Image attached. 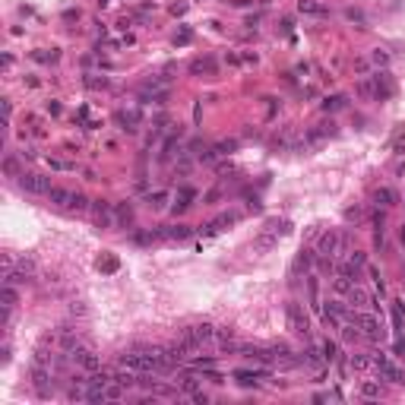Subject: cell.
Here are the masks:
<instances>
[{
    "label": "cell",
    "mask_w": 405,
    "mask_h": 405,
    "mask_svg": "<svg viewBox=\"0 0 405 405\" xmlns=\"http://www.w3.org/2000/svg\"><path fill=\"white\" fill-rule=\"evenodd\" d=\"M48 165L54 168V171H73V168H76L73 161H67V158H48Z\"/></svg>",
    "instance_id": "38"
},
{
    "label": "cell",
    "mask_w": 405,
    "mask_h": 405,
    "mask_svg": "<svg viewBox=\"0 0 405 405\" xmlns=\"http://www.w3.org/2000/svg\"><path fill=\"white\" fill-rule=\"evenodd\" d=\"M292 231V225H288L285 219H269L266 225L256 231V238H253V250H260V253H266V250H272L275 244H279L285 234Z\"/></svg>",
    "instance_id": "2"
},
{
    "label": "cell",
    "mask_w": 405,
    "mask_h": 405,
    "mask_svg": "<svg viewBox=\"0 0 405 405\" xmlns=\"http://www.w3.org/2000/svg\"><path fill=\"white\" fill-rule=\"evenodd\" d=\"M120 124V130L124 133H139V124H143V117H139V111H117V117H114Z\"/></svg>",
    "instance_id": "15"
},
{
    "label": "cell",
    "mask_w": 405,
    "mask_h": 405,
    "mask_svg": "<svg viewBox=\"0 0 405 405\" xmlns=\"http://www.w3.org/2000/svg\"><path fill=\"white\" fill-rule=\"evenodd\" d=\"M187 42H190V29H180V35L174 38V45H187Z\"/></svg>",
    "instance_id": "45"
},
{
    "label": "cell",
    "mask_w": 405,
    "mask_h": 405,
    "mask_svg": "<svg viewBox=\"0 0 405 405\" xmlns=\"http://www.w3.org/2000/svg\"><path fill=\"white\" fill-rule=\"evenodd\" d=\"M0 111H3V130H6V127H10V117H13V105H10V101H0Z\"/></svg>",
    "instance_id": "41"
},
{
    "label": "cell",
    "mask_w": 405,
    "mask_h": 405,
    "mask_svg": "<svg viewBox=\"0 0 405 405\" xmlns=\"http://www.w3.org/2000/svg\"><path fill=\"white\" fill-rule=\"evenodd\" d=\"M3 174H6V178H22V168H19V158H16V155H13V152H6V158H3Z\"/></svg>",
    "instance_id": "26"
},
{
    "label": "cell",
    "mask_w": 405,
    "mask_h": 405,
    "mask_svg": "<svg viewBox=\"0 0 405 405\" xmlns=\"http://www.w3.org/2000/svg\"><path fill=\"white\" fill-rule=\"evenodd\" d=\"M212 149H215V155H219V158H222V155H231L234 149H238V139H222V143H215Z\"/></svg>",
    "instance_id": "34"
},
{
    "label": "cell",
    "mask_w": 405,
    "mask_h": 405,
    "mask_svg": "<svg viewBox=\"0 0 405 405\" xmlns=\"http://www.w3.org/2000/svg\"><path fill=\"white\" fill-rule=\"evenodd\" d=\"M298 10L304 16H326V3L320 0H298Z\"/></svg>",
    "instance_id": "23"
},
{
    "label": "cell",
    "mask_w": 405,
    "mask_h": 405,
    "mask_svg": "<svg viewBox=\"0 0 405 405\" xmlns=\"http://www.w3.org/2000/svg\"><path fill=\"white\" fill-rule=\"evenodd\" d=\"M348 247H352V238L348 231H339V228H329V231L320 234L316 241V256H329V260H345Z\"/></svg>",
    "instance_id": "1"
},
{
    "label": "cell",
    "mask_w": 405,
    "mask_h": 405,
    "mask_svg": "<svg viewBox=\"0 0 405 405\" xmlns=\"http://www.w3.org/2000/svg\"><path fill=\"white\" fill-rule=\"evenodd\" d=\"M193 333H197V339L202 342V348L219 342V326H212V323H197V326H193Z\"/></svg>",
    "instance_id": "16"
},
{
    "label": "cell",
    "mask_w": 405,
    "mask_h": 405,
    "mask_svg": "<svg viewBox=\"0 0 405 405\" xmlns=\"http://www.w3.org/2000/svg\"><path fill=\"white\" fill-rule=\"evenodd\" d=\"M345 105H348L345 95H329L326 101H323V111H326V114H329V111H342Z\"/></svg>",
    "instance_id": "31"
},
{
    "label": "cell",
    "mask_w": 405,
    "mask_h": 405,
    "mask_svg": "<svg viewBox=\"0 0 405 405\" xmlns=\"http://www.w3.org/2000/svg\"><path fill=\"white\" fill-rule=\"evenodd\" d=\"M383 396V386L377 380H364L361 383V399H380Z\"/></svg>",
    "instance_id": "28"
},
{
    "label": "cell",
    "mask_w": 405,
    "mask_h": 405,
    "mask_svg": "<svg viewBox=\"0 0 405 405\" xmlns=\"http://www.w3.org/2000/svg\"><path fill=\"white\" fill-rule=\"evenodd\" d=\"M314 250H301L298 256H294V263H292V275H301V272H310V266H314Z\"/></svg>",
    "instance_id": "18"
},
{
    "label": "cell",
    "mask_w": 405,
    "mask_h": 405,
    "mask_svg": "<svg viewBox=\"0 0 405 405\" xmlns=\"http://www.w3.org/2000/svg\"><path fill=\"white\" fill-rule=\"evenodd\" d=\"M355 323H358V329H361V339H367V342H383L386 339V323H383V316L370 314V310H358Z\"/></svg>",
    "instance_id": "3"
},
{
    "label": "cell",
    "mask_w": 405,
    "mask_h": 405,
    "mask_svg": "<svg viewBox=\"0 0 405 405\" xmlns=\"http://www.w3.org/2000/svg\"><path fill=\"white\" fill-rule=\"evenodd\" d=\"M190 73L193 76H215V60L212 57H197L190 64Z\"/></svg>",
    "instance_id": "20"
},
{
    "label": "cell",
    "mask_w": 405,
    "mask_h": 405,
    "mask_svg": "<svg viewBox=\"0 0 405 405\" xmlns=\"http://www.w3.org/2000/svg\"><path fill=\"white\" fill-rule=\"evenodd\" d=\"M393 149L396 152H405V130H399V136L393 139Z\"/></svg>",
    "instance_id": "44"
},
{
    "label": "cell",
    "mask_w": 405,
    "mask_h": 405,
    "mask_svg": "<svg viewBox=\"0 0 405 405\" xmlns=\"http://www.w3.org/2000/svg\"><path fill=\"white\" fill-rule=\"evenodd\" d=\"M222 197H225V190H222V187H212V190L206 193V202H209V206H212V202H219Z\"/></svg>",
    "instance_id": "42"
},
{
    "label": "cell",
    "mask_w": 405,
    "mask_h": 405,
    "mask_svg": "<svg viewBox=\"0 0 405 405\" xmlns=\"http://www.w3.org/2000/svg\"><path fill=\"white\" fill-rule=\"evenodd\" d=\"M19 187H22L25 193H32V197H48L51 193V178H45V174H22V178H19Z\"/></svg>",
    "instance_id": "9"
},
{
    "label": "cell",
    "mask_w": 405,
    "mask_h": 405,
    "mask_svg": "<svg viewBox=\"0 0 405 405\" xmlns=\"http://www.w3.org/2000/svg\"><path fill=\"white\" fill-rule=\"evenodd\" d=\"M374 367L380 374V380H389V383H405V370L393 361L389 355H374Z\"/></svg>",
    "instance_id": "7"
},
{
    "label": "cell",
    "mask_w": 405,
    "mask_h": 405,
    "mask_svg": "<svg viewBox=\"0 0 405 405\" xmlns=\"http://www.w3.org/2000/svg\"><path fill=\"white\" fill-rule=\"evenodd\" d=\"M285 323H288V329H292L294 336H301V339H307V336H310V320H307V314H304V307L298 301H288Z\"/></svg>",
    "instance_id": "5"
},
{
    "label": "cell",
    "mask_w": 405,
    "mask_h": 405,
    "mask_svg": "<svg viewBox=\"0 0 405 405\" xmlns=\"http://www.w3.org/2000/svg\"><path fill=\"white\" fill-rule=\"evenodd\" d=\"M0 304H3V310H13L19 304V292L10 285V282H3V288H0Z\"/></svg>",
    "instance_id": "22"
},
{
    "label": "cell",
    "mask_w": 405,
    "mask_h": 405,
    "mask_svg": "<svg viewBox=\"0 0 405 405\" xmlns=\"http://www.w3.org/2000/svg\"><path fill=\"white\" fill-rule=\"evenodd\" d=\"M193 197H197V193H193L190 187H184V190H180L178 197H174V206H171V212L178 215V212H184V209H190V202H193Z\"/></svg>",
    "instance_id": "24"
},
{
    "label": "cell",
    "mask_w": 405,
    "mask_h": 405,
    "mask_svg": "<svg viewBox=\"0 0 405 405\" xmlns=\"http://www.w3.org/2000/svg\"><path fill=\"white\" fill-rule=\"evenodd\" d=\"M355 70H358V73H367V60L358 57V60H355Z\"/></svg>",
    "instance_id": "46"
},
{
    "label": "cell",
    "mask_w": 405,
    "mask_h": 405,
    "mask_svg": "<svg viewBox=\"0 0 405 405\" xmlns=\"http://www.w3.org/2000/svg\"><path fill=\"white\" fill-rule=\"evenodd\" d=\"M146 206H149V209H165V206H168V190H155V193H149V197H146Z\"/></svg>",
    "instance_id": "30"
},
{
    "label": "cell",
    "mask_w": 405,
    "mask_h": 405,
    "mask_svg": "<svg viewBox=\"0 0 405 405\" xmlns=\"http://www.w3.org/2000/svg\"><path fill=\"white\" fill-rule=\"evenodd\" d=\"M389 60H393V57H389V51H386V48H374V51H370V64H374L377 70H380V67L386 70Z\"/></svg>",
    "instance_id": "29"
},
{
    "label": "cell",
    "mask_w": 405,
    "mask_h": 405,
    "mask_svg": "<svg viewBox=\"0 0 405 405\" xmlns=\"http://www.w3.org/2000/svg\"><path fill=\"white\" fill-rule=\"evenodd\" d=\"M234 222H238V212H222V215H215L212 222L202 225V234H222V231H228Z\"/></svg>",
    "instance_id": "11"
},
{
    "label": "cell",
    "mask_w": 405,
    "mask_h": 405,
    "mask_svg": "<svg viewBox=\"0 0 405 405\" xmlns=\"http://www.w3.org/2000/svg\"><path fill=\"white\" fill-rule=\"evenodd\" d=\"M190 234H193L190 225H168V228H161V238L165 241H187Z\"/></svg>",
    "instance_id": "19"
},
{
    "label": "cell",
    "mask_w": 405,
    "mask_h": 405,
    "mask_svg": "<svg viewBox=\"0 0 405 405\" xmlns=\"http://www.w3.org/2000/svg\"><path fill=\"white\" fill-rule=\"evenodd\" d=\"M117 266H120V263H117V256H111V253H105V256L98 260V269H101V272H108V275H111V272H117Z\"/></svg>",
    "instance_id": "32"
},
{
    "label": "cell",
    "mask_w": 405,
    "mask_h": 405,
    "mask_svg": "<svg viewBox=\"0 0 405 405\" xmlns=\"http://www.w3.org/2000/svg\"><path fill=\"white\" fill-rule=\"evenodd\" d=\"M345 298H348V307H352V310H367V307H374V298H370V292H364L358 282L352 285V292H348Z\"/></svg>",
    "instance_id": "13"
},
{
    "label": "cell",
    "mask_w": 405,
    "mask_h": 405,
    "mask_svg": "<svg viewBox=\"0 0 405 405\" xmlns=\"http://www.w3.org/2000/svg\"><path fill=\"white\" fill-rule=\"evenodd\" d=\"M320 314H323V323H326L329 329H342V326H345V320L352 316V307L342 304L339 298H333V301H326L320 307Z\"/></svg>",
    "instance_id": "4"
},
{
    "label": "cell",
    "mask_w": 405,
    "mask_h": 405,
    "mask_svg": "<svg viewBox=\"0 0 405 405\" xmlns=\"http://www.w3.org/2000/svg\"><path fill=\"white\" fill-rule=\"evenodd\" d=\"M345 19H348V22H358L361 29H364V22H367V19H364V13L355 10V6H348V10H345Z\"/></svg>",
    "instance_id": "37"
},
{
    "label": "cell",
    "mask_w": 405,
    "mask_h": 405,
    "mask_svg": "<svg viewBox=\"0 0 405 405\" xmlns=\"http://www.w3.org/2000/svg\"><path fill=\"white\" fill-rule=\"evenodd\" d=\"M361 219H364V209L361 206H348L345 209V222H355V225H358Z\"/></svg>",
    "instance_id": "39"
},
{
    "label": "cell",
    "mask_w": 405,
    "mask_h": 405,
    "mask_svg": "<svg viewBox=\"0 0 405 405\" xmlns=\"http://www.w3.org/2000/svg\"><path fill=\"white\" fill-rule=\"evenodd\" d=\"M355 95L364 98V101H377V89H374V79L370 76H361L355 83Z\"/></svg>",
    "instance_id": "17"
},
{
    "label": "cell",
    "mask_w": 405,
    "mask_h": 405,
    "mask_svg": "<svg viewBox=\"0 0 405 405\" xmlns=\"http://www.w3.org/2000/svg\"><path fill=\"white\" fill-rule=\"evenodd\" d=\"M86 86H89V89H105L108 79H105V76H101V79H98V76H89V79H86Z\"/></svg>",
    "instance_id": "43"
},
{
    "label": "cell",
    "mask_w": 405,
    "mask_h": 405,
    "mask_svg": "<svg viewBox=\"0 0 405 405\" xmlns=\"http://www.w3.org/2000/svg\"><path fill=\"white\" fill-rule=\"evenodd\" d=\"M348 364H352V370H367L370 364H374V358H367V355H352V358H348Z\"/></svg>",
    "instance_id": "35"
},
{
    "label": "cell",
    "mask_w": 405,
    "mask_h": 405,
    "mask_svg": "<svg viewBox=\"0 0 405 405\" xmlns=\"http://www.w3.org/2000/svg\"><path fill=\"white\" fill-rule=\"evenodd\" d=\"M114 212H117V225L120 228H130L133 225V206H130V202H120Z\"/></svg>",
    "instance_id": "27"
},
{
    "label": "cell",
    "mask_w": 405,
    "mask_h": 405,
    "mask_svg": "<svg viewBox=\"0 0 405 405\" xmlns=\"http://www.w3.org/2000/svg\"><path fill=\"white\" fill-rule=\"evenodd\" d=\"M333 133H336V124H333V120H329V124L323 120V124H314V127L304 130V143H307V149H314V146H323Z\"/></svg>",
    "instance_id": "10"
},
{
    "label": "cell",
    "mask_w": 405,
    "mask_h": 405,
    "mask_svg": "<svg viewBox=\"0 0 405 405\" xmlns=\"http://www.w3.org/2000/svg\"><path fill=\"white\" fill-rule=\"evenodd\" d=\"M89 212H92V222H95L98 228H114L117 225V212H114V206L108 200H95L89 206Z\"/></svg>",
    "instance_id": "8"
},
{
    "label": "cell",
    "mask_w": 405,
    "mask_h": 405,
    "mask_svg": "<svg viewBox=\"0 0 405 405\" xmlns=\"http://www.w3.org/2000/svg\"><path fill=\"white\" fill-rule=\"evenodd\" d=\"M70 361L76 364L79 370H86V374H95V370H101V358L92 352L89 345H83V342H79V345L70 352Z\"/></svg>",
    "instance_id": "6"
},
{
    "label": "cell",
    "mask_w": 405,
    "mask_h": 405,
    "mask_svg": "<svg viewBox=\"0 0 405 405\" xmlns=\"http://www.w3.org/2000/svg\"><path fill=\"white\" fill-rule=\"evenodd\" d=\"M48 200H51V206H57V209H73L76 190H67V187H51Z\"/></svg>",
    "instance_id": "14"
},
{
    "label": "cell",
    "mask_w": 405,
    "mask_h": 405,
    "mask_svg": "<svg viewBox=\"0 0 405 405\" xmlns=\"http://www.w3.org/2000/svg\"><path fill=\"white\" fill-rule=\"evenodd\" d=\"M89 206H92V202L86 200V193H76V200H73V212H86Z\"/></svg>",
    "instance_id": "40"
},
{
    "label": "cell",
    "mask_w": 405,
    "mask_h": 405,
    "mask_svg": "<svg viewBox=\"0 0 405 405\" xmlns=\"http://www.w3.org/2000/svg\"><path fill=\"white\" fill-rule=\"evenodd\" d=\"M374 200H377V206H396V202H399V193H396L393 187H380V190L374 193Z\"/></svg>",
    "instance_id": "25"
},
{
    "label": "cell",
    "mask_w": 405,
    "mask_h": 405,
    "mask_svg": "<svg viewBox=\"0 0 405 405\" xmlns=\"http://www.w3.org/2000/svg\"><path fill=\"white\" fill-rule=\"evenodd\" d=\"M399 241H402V247H405V225H402V231H399Z\"/></svg>",
    "instance_id": "47"
},
{
    "label": "cell",
    "mask_w": 405,
    "mask_h": 405,
    "mask_svg": "<svg viewBox=\"0 0 405 405\" xmlns=\"http://www.w3.org/2000/svg\"><path fill=\"white\" fill-rule=\"evenodd\" d=\"M370 79H374V89H377V101H386V98L396 92V86H393V79H389L386 70H377Z\"/></svg>",
    "instance_id": "12"
},
{
    "label": "cell",
    "mask_w": 405,
    "mask_h": 405,
    "mask_svg": "<svg viewBox=\"0 0 405 405\" xmlns=\"http://www.w3.org/2000/svg\"><path fill=\"white\" fill-rule=\"evenodd\" d=\"M256 377H260L256 370H234V380H238L241 386H253V383H256Z\"/></svg>",
    "instance_id": "33"
},
{
    "label": "cell",
    "mask_w": 405,
    "mask_h": 405,
    "mask_svg": "<svg viewBox=\"0 0 405 405\" xmlns=\"http://www.w3.org/2000/svg\"><path fill=\"white\" fill-rule=\"evenodd\" d=\"M320 348H323V358H326V361H329V364H333V361H336V358H339V348H336V342H329V339H326V342H323V345H320Z\"/></svg>",
    "instance_id": "36"
},
{
    "label": "cell",
    "mask_w": 405,
    "mask_h": 405,
    "mask_svg": "<svg viewBox=\"0 0 405 405\" xmlns=\"http://www.w3.org/2000/svg\"><path fill=\"white\" fill-rule=\"evenodd\" d=\"M174 386H178V389H180V393H184V396H193V393H197V389H200V380H197V377H193V374H180L178 380H174Z\"/></svg>",
    "instance_id": "21"
}]
</instances>
